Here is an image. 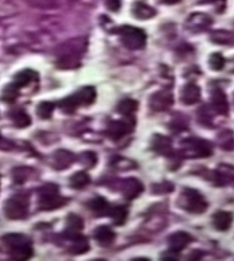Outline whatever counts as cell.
I'll list each match as a JSON object with an SVG mask.
<instances>
[{"label":"cell","instance_id":"obj_1","mask_svg":"<svg viewBox=\"0 0 234 261\" xmlns=\"http://www.w3.org/2000/svg\"><path fill=\"white\" fill-rule=\"evenodd\" d=\"M116 32L120 36L122 43L129 50H139V48H144L147 44V36L139 28L126 25V26H120Z\"/></svg>","mask_w":234,"mask_h":261},{"label":"cell","instance_id":"obj_2","mask_svg":"<svg viewBox=\"0 0 234 261\" xmlns=\"http://www.w3.org/2000/svg\"><path fill=\"white\" fill-rule=\"evenodd\" d=\"M179 206L183 210H186L189 213H195V214L204 213L208 207V204H207V201L202 196V194H199L198 191L191 190V188L183 190L180 200H179Z\"/></svg>","mask_w":234,"mask_h":261},{"label":"cell","instance_id":"obj_3","mask_svg":"<svg viewBox=\"0 0 234 261\" xmlns=\"http://www.w3.org/2000/svg\"><path fill=\"white\" fill-rule=\"evenodd\" d=\"M28 208H29V200L25 194L13 196L4 206V213L6 216L12 220H21L28 216Z\"/></svg>","mask_w":234,"mask_h":261},{"label":"cell","instance_id":"obj_4","mask_svg":"<svg viewBox=\"0 0 234 261\" xmlns=\"http://www.w3.org/2000/svg\"><path fill=\"white\" fill-rule=\"evenodd\" d=\"M66 200L60 196L56 185H47L40 191V208L43 210H54L62 207Z\"/></svg>","mask_w":234,"mask_h":261},{"label":"cell","instance_id":"obj_5","mask_svg":"<svg viewBox=\"0 0 234 261\" xmlns=\"http://www.w3.org/2000/svg\"><path fill=\"white\" fill-rule=\"evenodd\" d=\"M86 40L85 38H73L67 43L62 44L57 48V58H70V59H79L81 54L85 52Z\"/></svg>","mask_w":234,"mask_h":261},{"label":"cell","instance_id":"obj_6","mask_svg":"<svg viewBox=\"0 0 234 261\" xmlns=\"http://www.w3.org/2000/svg\"><path fill=\"white\" fill-rule=\"evenodd\" d=\"M211 24H213L211 16L205 14H193L186 21V28L192 32H199V31H205Z\"/></svg>","mask_w":234,"mask_h":261},{"label":"cell","instance_id":"obj_7","mask_svg":"<svg viewBox=\"0 0 234 261\" xmlns=\"http://www.w3.org/2000/svg\"><path fill=\"white\" fill-rule=\"evenodd\" d=\"M149 104H151V109L155 112H164L173 104V96L169 91H160L151 97Z\"/></svg>","mask_w":234,"mask_h":261},{"label":"cell","instance_id":"obj_8","mask_svg":"<svg viewBox=\"0 0 234 261\" xmlns=\"http://www.w3.org/2000/svg\"><path fill=\"white\" fill-rule=\"evenodd\" d=\"M192 238L185 234V232H177V234H173L170 238H169V246H170V251L173 252H180L183 251L189 244H191Z\"/></svg>","mask_w":234,"mask_h":261},{"label":"cell","instance_id":"obj_9","mask_svg":"<svg viewBox=\"0 0 234 261\" xmlns=\"http://www.w3.org/2000/svg\"><path fill=\"white\" fill-rule=\"evenodd\" d=\"M232 223H233V214L229 212H217L213 216V226L220 232L229 230Z\"/></svg>","mask_w":234,"mask_h":261},{"label":"cell","instance_id":"obj_10","mask_svg":"<svg viewBox=\"0 0 234 261\" xmlns=\"http://www.w3.org/2000/svg\"><path fill=\"white\" fill-rule=\"evenodd\" d=\"M88 207L91 208V212L97 218H104L107 214H110V206H108L106 198H103V196H97V198L91 200Z\"/></svg>","mask_w":234,"mask_h":261},{"label":"cell","instance_id":"obj_11","mask_svg":"<svg viewBox=\"0 0 234 261\" xmlns=\"http://www.w3.org/2000/svg\"><path fill=\"white\" fill-rule=\"evenodd\" d=\"M132 125H128L125 122H111L107 128V135L113 140H120L122 136H125L128 132L132 130Z\"/></svg>","mask_w":234,"mask_h":261},{"label":"cell","instance_id":"obj_12","mask_svg":"<svg viewBox=\"0 0 234 261\" xmlns=\"http://www.w3.org/2000/svg\"><path fill=\"white\" fill-rule=\"evenodd\" d=\"M199 98H201V90H199V87L196 84L189 82L186 87L183 88V91H182V102L185 104H195V103L199 102Z\"/></svg>","mask_w":234,"mask_h":261},{"label":"cell","instance_id":"obj_13","mask_svg":"<svg viewBox=\"0 0 234 261\" xmlns=\"http://www.w3.org/2000/svg\"><path fill=\"white\" fill-rule=\"evenodd\" d=\"M189 146H191L192 152H196L195 156H198V157H208L213 154V146L205 140H192Z\"/></svg>","mask_w":234,"mask_h":261},{"label":"cell","instance_id":"obj_14","mask_svg":"<svg viewBox=\"0 0 234 261\" xmlns=\"http://www.w3.org/2000/svg\"><path fill=\"white\" fill-rule=\"evenodd\" d=\"M94 238L100 245L108 246V245H111L114 242V232L110 228H107V226H100V228L95 229Z\"/></svg>","mask_w":234,"mask_h":261},{"label":"cell","instance_id":"obj_15","mask_svg":"<svg viewBox=\"0 0 234 261\" xmlns=\"http://www.w3.org/2000/svg\"><path fill=\"white\" fill-rule=\"evenodd\" d=\"M132 12H133V16H135V18L142 20V21H145V20H151V18L155 16V10H154L151 6H148V4L142 3V2L135 3Z\"/></svg>","mask_w":234,"mask_h":261},{"label":"cell","instance_id":"obj_16","mask_svg":"<svg viewBox=\"0 0 234 261\" xmlns=\"http://www.w3.org/2000/svg\"><path fill=\"white\" fill-rule=\"evenodd\" d=\"M213 108L217 113L220 114H227L229 112V104H227V98L224 96V92L221 90H217L213 92V98H211Z\"/></svg>","mask_w":234,"mask_h":261},{"label":"cell","instance_id":"obj_17","mask_svg":"<svg viewBox=\"0 0 234 261\" xmlns=\"http://www.w3.org/2000/svg\"><path fill=\"white\" fill-rule=\"evenodd\" d=\"M73 162H75V156L70 152L59 150V152L54 154V166H56V169H59V170L67 169Z\"/></svg>","mask_w":234,"mask_h":261},{"label":"cell","instance_id":"obj_18","mask_svg":"<svg viewBox=\"0 0 234 261\" xmlns=\"http://www.w3.org/2000/svg\"><path fill=\"white\" fill-rule=\"evenodd\" d=\"M144 191V186L139 180L136 179H128L125 182V186H123V196H126L128 200H133L139 196L141 192Z\"/></svg>","mask_w":234,"mask_h":261},{"label":"cell","instance_id":"obj_19","mask_svg":"<svg viewBox=\"0 0 234 261\" xmlns=\"http://www.w3.org/2000/svg\"><path fill=\"white\" fill-rule=\"evenodd\" d=\"M32 254H34V251H32V244L31 242L10 250V256H12L13 260H29L32 257Z\"/></svg>","mask_w":234,"mask_h":261},{"label":"cell","instance_id":"obj_20","mask_svg":"<svg viewBox=\"0 0 234 261\" xmlns=\"http://www.w3.org/2000/svg\"><path fill=\"white\" fill-rule=\"evenodd\" d=\"M35 80H37V74H35L34 70L25 69V70H22L19 74H16L13 84H15L16 87L23 88L26 87V86H29V84H31L32 81H35Z\"/></svg>","mask_w":234,"mask_h":261},{"label":"cell","instance_id":"obj_21","mask_svg":"<svg viewBox=\"0 0 234 261\" xmlns=\"http://www.w3.org/2000/svg\"><path fill=\"white\" fill-rule=\"evenodd\" d=\"M152 148L158 154H169V152H171L170 140L166 136H161V135H155L154 141H152Z\"/></svg>","mask_w":234,"mask_h":261},{"label":"cell","instance_id":"obj_22","mask_svg":"<svg viewBox=\"0 0 234 261\" xmlns=\"http://www.w3.org/2000/svg\"><path fill=\"white\" fill-rule=\"evenodd\" d=\"M211 42L215 44H223V46H232V44H234V32L215 31L211 36Z\"/></svg>","mask_w":234,"mask_h":261},{"label":"cell","instance_id":"obj_23","mask_svg":"<svg viewBox=\"0 0 234 261\" xmlns=\"http://www.w3.org/2000/svg\"><path fill=\"white\" fill-rule=\"evenodd\" d=\"M60 109L66 112V113H73L75 110L78 109L79 106H82L81 104V98H79V96H78V92L76 94H73V96H70V97H67L66 100H63L60 104Z\"/></svg>","mask_w":234,"mask_h":261},{"label":"cell","instance_id":"obj_24","mask_svg":"<svg viewBox=\"0 0 234 261\" xmlns=\"http://www.w3.org/2000/svg\"><path fill=\"white\" fill-rule=\"evenodd\" d=\"M3 244H6V246H9V250L12 248H16L19 245H23V244H29L31 240L29 238H26L25 235H18V234H12V235H7L3 238Z\"/></svg>","mask_w":234,"mask_h":261},{"label":"cell","instance_id":"obj_25","mask_svg":"<svg viewBox=\"0 0 234 261\" xmlns=\"http://www.w3.org/2000/svg\"><path fill=\"white\" fill-rule=\"evenodd\" d=\"M91 179L85 172H78L70 178V186L75 190H84L86 185H89Z\"/></svg>","mask_w":234,"mask_h":261},{"label":"cell","instance_id":"obj_26","mask_svg":"<svg viewBox=\"0 0 234 261\" xmlns=\"http://www.w3.org/2000/svg\"><path fill=\"white\" fill-rule=\"evenodd\" d=\"M78 96L81 98V104L82 106H89V104H92L95 102L97 92H95V88L85 87L78 92Z\"/></svg>","mask_w":234,"mask_h":261},{"label":"cell","instance_id":"obj_27","mask_svg":"<svg viewBox=\"0 0 234 261\" xmlns=\"http://www.w3.org/2000/svg\"><path fill=\"white\" fill-rule=\"evenodd\" d=\"M110 216H111L113 222H114L117 226H120V224H123V223L126 222V218H128V208H126V207H122V206L114 207L113 210H110Z\"/></svg>","mask_w":234,"mask_h":261},{"label":"cell","instance_id":"obj_28","mask_svg":"<svg viewBox=\"0 0 234 261\" xmlns=\"http://www.w3.org/2000/svg\"><path fill=\"white\" fill-rule=\"evenodd\" d=\"M117 110H119V113L123 114V116H132V114L138 110V103H136L135 100H129V98L128 100H123V102L119 103Z\"/></svg>","mask_w":234,"mask_h":261},{"label":"cell","instance_id":"obj_29","mask_svg":"<svg viewBox=\"0 0 234 261\" xmlns=\"http://www.w3.org/2000/svg\"><path fill=\"white\" fill-rule=\"evenodd\" d=\"M84 229V222L82 218L76 214H70L67 218V232L70 234H79Z\"/></svg>","mask_w":234,"mask_h":261},{"label":"cell","instance_id":"obj_30","mask_svg":"<svg viewBox=\"0 0 234 261\" xmlns=\"http://www.w3.org/2000/svg\"><path fill=\"white\" fill-rule=\"evenodd\" d=\"M12 119H13V124L18 128H28L31 125V118L25 112H21V110L12 113Z\"/></svg>","mask_w":234,"mask_h":261},{"label":"cell","instance_id":"obj_31","mask_svg":"<svg viewBox=\"0 0 234 261\" xmlns=\"http://www.w3.org/2000/svg\"><path fill=\"white\" fill-rule=\"evenodd\" d=\"M19 97V87H16L15 84H9L7 87L3 90V100L7 102V103H12L15 102L16 98Z\"/></svg>","mask_w":234,"mask_h":261},{"label":"cell","instance_id":"obj_32","mask_svg":"<svg viewBox=\"0 0 234 261\" xmlns=\"http://www.w3.org/2000/svg\"><path fill=\"white\" fill-rule=\"evenodd\" d=\"M53 112H54V104L53 103H48V102L40 103L38 108H37V114L41 119H50L51 114H53Z\"/></svg>","mask_w":234,"mask_h":261},{"label":"cell","instance_id":"obj_33","mask_svg":"<svg viewBox=\"0 0 234 261\" xmlns=\"http://www.w3.org/2000/svg\"><path fill=\"white\" fill-rule=\"evenodd\" d=\"M26 2L35 8H40V9H53V8L59 6L60 0H26Z\"/></svg>","mask_w":234,"mask_h":261},{"label":"cell","instance_id":"obj_34","mask_svg":"<svg viewBox=\"0 0 234 261\" xmlns=\"http://www.w3.org/2000/svg\"><path fill=\"white\" fill-rule=\"evenodd\" d=\"M57 68L62 69H73L79 66V59H70V58H59L57 59Z\"/></svg>","mask_w":234,"mask_h":261},{"label":"cell","instance_id":"obj_35","mask_svg":"<svg viewBox=\"0 0 234 261\" xmlns=\"http://www.w3.org/2000/svg\"><path fill=\"white\" fill-rule=\"evenodd\" d=\"M224 65H226V60H224V58L220 53L211 54V58H210V66H211V69H214V70H221L224 68Z\"/></svg>","mask_w":234,"mask_h":261},{"label":"cell","instance_id":"obj_36","mask_svg":"<svg viewBox=\"0 0 234 261\" xmlns=\"http://www.w3.org/2000/svg\"><path fill=\"white\" fill-rule=\"evenodd\" d=\"M106 6L108 10L117 12L120 9V0H106Z\"/></svg>","mask_w":234,"mask_h":261},{"label":"cell","instance_id":"obj_37","mask_svg":"<svg viewBox=\"0 0 234 261\" xmlns=\"http://www.w3.org/2000/svg\"><path fill=\"white\" fill-rule=\"evenodd\" d=\"M226 0H199V3H223L224 4Z\"/></svg>","mask_w":234,"mask_h":261},{"label":"cell","instance_id":"obj_38","mask_svg":"<svg viewBox=\"0 0 234 261\" xmlns=\"http://www.w3.org/2000/svg\"><path fill=\"white\" fill-rule=\"evenodd\" d=\"M161 3H164V4H176V3H179L180 0H160Z\"/></svg>","mask_w":234,"mask_h":261}]
</instances>
